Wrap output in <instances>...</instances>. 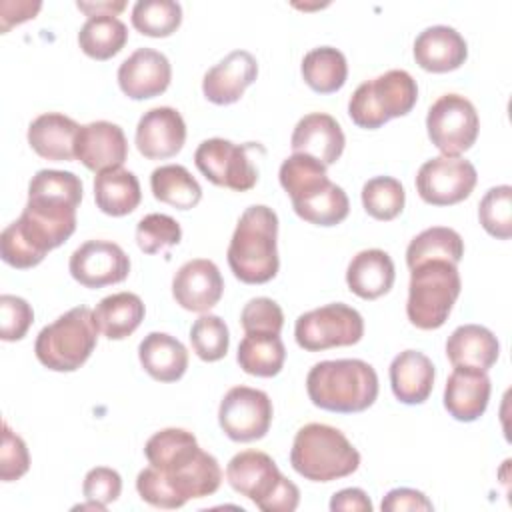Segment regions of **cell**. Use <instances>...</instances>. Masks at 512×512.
Listing matches in <instances>:
<instances>
[{
    "label": "cell",
    "instance_id": "obj_1",
    "mask_svg": "<svg viewBox=\"0 0 512 512\" xmlns=\"http://www.w3.org/2000/svg\"><path fill=\"white\" fill-rule=\"evenodd\" d=\"M82 180L64 170H38L28 184V202L18 220L0 234L2 260L18 270L38 266L76 230Z\"/></svg>",
    "mask_w": 512,
    "mask_h": 512
},
{
    "label": "cell",
    "instance_id": "obj_2",
    "mask_svg": "<svg viewBox=\"0 0 512 512\" xmlns=\"http://www.w3.org/2000/svg\"><path fill=\"white\" fill-rule=\"evenodd\" d=\"M144 454L150 466L140 470L136 490L150 506L174 510L220 488L222 470L218 460L204 452L196 436L184 428H164L152 434Z\"/></svg>",
    "mask_w": 512,
    "mask_h": 512
},
{
    "label": "cell",
    "instance_id": "obj_3",
    "mask_svg": "<svg viewBox=\"0 0 512 512\" xmlns=\"http://www.w3.org/2000/svg\"><path fill=\"white\" fill-rule=\"evenodd\" d=\"M278 216L264 204L248 206L228 244V266L244 284H266L280 268Z\"/></svg>",
    "mask_w": 512,
    "mask_h": 512
},
{
    "label": "cell",
    "instance_id": "obj_4",
    "mask_svg": "<svg viewBox=\"0 0 512 512\" xmlns=\"http://www.w3.org/2000/svg\"><path fill=\"white\" fill-rule=\"evenodd\" d=\"M306 392L312 404L322 410L354 414L374 404L378 374L368 362L358 358L324 360L310 368Z\"/></svg>",
    "mask_w": 512,
    "mask_h": 512
},
{
    "label": "cell",
    "instance_id": "obj_5",
    "mask_svg": "<svg viewBox=\"0 0 512 512\" xmlns=\"http://www.w3.org/2000/svg\"><path fill=\"white\" fill-rule=\"evenodd\" d=\"M290 464L306 480L332 482L358 470L360 452L338 428L310 422L294 436Z\"/></svg>",
    "mask_w": 512,
    "mask_h": 512
},
{
    "label": "cell",
    "instance_id": "obj_6",
    "mask_svg": "<svg viewBox=\"0 0 512 512\" xmlns=\"http://www.w3.org/2000/svg\"><path fill=\"white\" fill-rule=\"evenodd\" d=\"M228 484L264 512H292L298 508L300 490L260 450H244L226 466Z\"/></svg>",
    "mask_w": 512,
    "mask_h": 512
},
{
    "label": "cell",
    "instance_id": "obj_7",
    "mask_svg": "<svg viewBox=\"0 0 512 512\" xmlns=\"http://www.w3.org/2000/svg\"><path fill=\"white\" fill-rule=\"evenodd\" d=\"M98 332L94 312L88 306L70 308L38 332L36 358L48 370L74 372L94 352Z\"/></svg>",
    "mask_w": 512,
    "mask_h": 512
},
{
    "label": "cell",
    "instance_id": "obj_8",
    "mask_svg": "<svg viewBox=\"0 0 512 512\" xmlns=\"http://www.w3.org/2000/svg\"><path fill=\"white\" fill-rule=\"evenodd\" d=\"M462 280L456 264L428 260L410 270L406 316L420 330L440 328L460 296Z\"/></svg>",
    "mask_w": 512,
    "mask_h": 512
},
{
    "label": "cell",
    "instance_id": "obj_9",
    "mask_svg": "<svg viewBox=\"0 0 512 512\" xmlns=\"http://www.w3.org/2000/svg\"><path fill=\"white\" fill-rule=\"evenodd\" d=\"M416 100V80L406 70H388L354 90L348 114L356 126L376 130L392 118L406 116L416 106Z\"/></svg>",
    "mask_w": 512,
    "mask_h": 512
},
{
    "label": "cell",
    "instance_id": "obj_10",
    "mask_svg": "<svg viewBox=\"0 0 512 512\" xmlns=\"http://www.w3.org/2000/svg\"><path fill=\"white\" fill-rule=\"evenodd\" d=\"M294 336L300 348L320 352L352 346L364 336V320L358 310L344 302H332L298 316Z\"/></svg>",
    "mask_w": 512,
    "mask_h": 512
},
{
    "label": "cell",
    "instance_id": "obj_11",
    "mask_svg": "<svg viewBox=\"0 0 512 512\" xmlns=\"http://www.w3.org/2000/svg\"><path fill=\"white\" fill-rule=\"evenodd\" d=\"M426 130L432 144L444 156H458L470 150L478 138V112L468 98L460 94H444L430 106Z\"/></svg>",
    "mask_w": 512,
    "mask_h": 512
},
{
    "label": "cell",
    "instance_id": "obj_12",
    "mask_svg": "<svg viewBox=\"0 0 512 512\" xmlns=\"http://www.w3.org/2000/svg\"><path fill=\"white\" fill-rule=\"evenodd\" d=\"M258 144H234L224 138H208L194 152V164L206 180L236 192H246L258 182V168L248 158Z\"/></svg>",
    "mask_w": 512,
    "mask_h": 512
},
{
    "label": "cell",
    "instance_id": "obj_13",
    "mask_svg": "<svg viewBox=\"0 0 512 512\" xmlns=\"http://www.w3.org/2000/svg\"><path fill=\"white\" fill-rule=\"evenodd\" d=\"M478 182L476 168L460 156L426 160L416 174V190L426 204L452 206L466 200Z\"/></svg>",
    "mask_w": 512,
    "mask_h": 512
},
{
    "label": "cell",
    "instance_id": "obj_14",
    "mask_svg": "<svg viewBox=\"0 0 512 512\" xmlns=\"http://www.w3.org/2000/svg\"><path fill=\"white\" fill-rule=\"evenodd\" d=\"M272 414V400L266 392L250 386H234L220 402L218 422L230 440L252 442L266 436Z\"/></svg>",
    "mask_w": 512,
    "mask_h": 512
},
{
    "label": "cell",
    "instance_id": "obj_15",
    "mask_svg": "<svg viewBox=\"0 0 512 512\" xmlns=\"http://www.w3.org/2000/svg\"><path fill=\"white\" fill-rule=\"evenodd\" d=\"M68 270L78 284L104 288L128 278L130 258L116 242L88 240L72 252Z\"/></svg>",
    "mask_w": 512,
    "mask_h": 512
},
{
    "label": "cell",
    "instance_id": "obj_16",
    "mask_svg": "<svg viewBox=\"0 0 512 512\" xmlns=\"http://www.w3.org/2000/svg\"><path fill=\"white\" fill-rule=\"evenodd\" d=\"M224 292V280L218 266L208 258L184 262L172 278V296L176 304L190 312H208L218 304Z\"/></svg>",
    "mask_w": 512,
    "mask_h": 512
},
{
    "label": "cell",
    "instance_id": "obj_17",
    "mask_svg": "<svg viewBox=\"0 0 512 512\" xmlns=\"http://www.w3.org/2000/svg\"><path fill=\"white\" fill-rule=\"evenodd\" d=\"M186 142V124L182 114L170 106L150 108L136 126V148L148 160L176 156Z\"/></svg>",
    "mask_w": 512,
    "mask_h": 512
},
{
    "label": "cell",
    "instance_id": "obj_18",
    "mask_svg": "<svg viewBox=\"0 0 512 512\" xmlns=\"http://www.w3.org/2000/svg\"><path fill=\"white\" fill-rule=\"evenodd\" d=\"M172 78L168 58L154 48L134 50L118 68V86L132 100L160 96Z\"/></svg>",
    "mask_w": 512,
    "mask_h": 512
},
{
    "label": "cell",
    "instance_id": "obj_19",
    "mask_svg": "<svg viewBox=\"0 0 512 512\" xmlns=\"http://www.w3.org/2000/svg\"><path fill=\"white\" fill-rule=\"evenodd\" d=\"M74 154L92 172L118 168L128 156V142L124 130L108 120L84 124L78 130Z\"/></svg>",
    "mask_w": 512,
    "mask_h": 512
},
{
    "label": "cell",
    "instance_id": "obj_20",
    "mask_svg": "<svg viewBox=\"0 0 512 512\" xmlns=\"http://www.w3.org/2000/svg\"><path fill=\"white\" fill-rule=\"evenodd\" d=\"M256 76V58L248 50H232L204 74L202 92L212 104H234L242 98L244 90L256 80Z\"/></svg>",
    "mask_w": 512,
    "mask_h": 512
},
{
    "label": "cell",
    "instance_id": "obj_21",
    "mask_svg": "<svg viewBox=\"0 0 512 512\" xmlns=\"http://www.w3.org/2000/svg\"><path fill=\"white\" fill-rule=\"evenodd\" d=\"M490 378L486 370L472 366H454L444 386V408L454 420H478L490 400Z\"/></svg>",
    "mask_w": 512,
    "mask_h": 512
},
{
    "label": "cell",
    "instance_id": "obj_22",
    "mask_svg": "<svg viewBox=\"0 0 512 512\" xmlns=\"http://www.w3.org/2000/svg\"><path fill=\"white\" fill-rule=\"evenodd\" d=\"M344 132L334 116L312 112L298 120L294 126L290 146L298 154H308L324 166L334 164L344 152Z\"/></svg>",
    "mask_w": 512,
    "mask_h": 512
},
{
    "label": "cell",
    "instance_id": "obj_23",
    "mask_svg": "<svg viewBox=\"0 0 512 512\" xmlns=\"http://www.w3.org/2000/svg\"><path fill=\"white\" fill-rule=\"evenodd\" d=\"M468 44L452 26L436 24L424 28L414 40V60L426 72H450L464 64Z\"/></svg>",
    "mask_w": 512,
    "mask_h": 512
},
{
    "label": "cell",
    "instance_id": "obj_24",
    "mask_svg": "<svg viewBox=\"0 0 512 512\" xmlns=\"http://www.w3.org/2000/svg\"><path fill=\"white\" fill-rule=\"evenodd\" d=\"M78 130V122L70 116H64L60 112H46L30 122L28 144L40 158L70 162L76 158L74 144Z\"/></svg>",
    "mask_w": 512,
    "mask_h": 512
},
{
    "label": "cell",
    "instance_id": "obj_25",
    "mask_svg": "<svg viewBox=\"0 0 512 512\" xmlns=\"http://www.w3.org/2000/svg\"><path fill=\"white\" fill-rule=\"evenodd\" d=\"M434 364L418 350L400 352L390 364V386L402 404H422L434 388Z\"/></svg>",
    "mask_w": 512,
    "mask_h": 512
},
{
    "label": "cell",
    "instance_id": "obj_26",
    "mask_svg": "<svg viewBox=\"0 0 512 512\" xmlns=\"http://www.w3.org/2000/svg\"><path fill=\"white\" fill-rule=\"evenodd\" d=\"M396 278L394 262L388 252L370 248L358 252L346 270V284L350 292L364 300H376L384 296Z\"/></svg>",
    "mask_w": 512,
    "mask_h": 512
},
{
    "label": "cell",
    "instance_id": "obj_27",
    "mask_svg": "<svg viewBox=\"0 0 512 512\" xmlns=\"http://www.w3.org/2000/svg\"><path fill=\"white\" fill-rule=\"evenodd\" d=\"M138 358L146 374L158 382H176L188 368L186 346L166 332H150L144 336L138 346Z\"/></svg>",
    "mask_w": 512,
    "mask_h": 512
},
{
    "label": "cell",
    "instance_id": "obj_28",
    "mask_svg": "<svg viewBox=\"0 0 512 512\" xmlns=\"http://www.w3.org/2000/svg\"><path fill=\"white\" fill-rule=\"evenodd\" d=\"M500 354L498 338L480 324L458 326L446 340V356L452 366H472L488 370Z\"/></svg>",
    "mask_w": 512,
    "mask_h": 512
},
{
    "label": "cell",
    "instance_id": "obj_29",
    "mask_svg": "<svg viewBox=\"0 0 512 512\" xmlns=\"http://www.w3.org/2000/svg\"><path fill=\"white\" fill-rule=\"evenodd\" d=\"M94 200L104 214L126 216L134 212L142 200L140 182L134 172L122 166L102 170L94 178Z\"/></svg>",
    "mask_w": 512,
    "mask_h": 512
},
{
    "label": "cell",
    "instance_id": "obj_30",
    "mask_svg": "<svg viewBox=\"0 0 512 512\" xmlns=\"http://www.w3.org/2000/svg\"><path fill=\"white\" fill-rule=\"evenodd\" d=\"M94 312L98 330L110 340L128 338L144 320V302L134 292H116L102 298Z\"/></svg>",
    "mask_w": 512,
    "mask_h": 512
},
{
    "label": "cell",
    "instance_id": "obj_31",
    "mask_svg": "<svg viewBox=\"0 0 512 512\" xmlns=\"http://www.w3.org/2000/svg\"><path fill=\"white\" fill-rule=\"evenodd\" d=\"M290 200H292L294 212L302 220L316 226H336L348 216V210H350L346 192L330 180Z\"/></svg>",
    "mask_w": 512,
    "mask_h": 512
},
{
    "label": "cell",
    "instance_id": "obj_32",
    "mask_svg": "<svg viewBox=\"0 0 512 512\" xmlns=\"http://www.w3.org/2000/svg\"><path fill=\"white\" fill-rule=\"evenodd\" d=\"M236 360L246 374L272 378L284 366L286 348L280 334L246 332V336L238 344Z\"/></svg>",
    "mask_w": 512,
    "mask_h": 512
},
{
    "label": "cell",
    "instance_id": "obj_33",
    "mask_svg": "<svg viewBox=\"0 0 512 512\" xmlns=\"http://www.w3.org/2000/svg\"><path fill=\"white\" fill-rule=\"evenodd\" d=\"M150 188L158 202L178 210H190L202 198L198 180L180 164H166L152 170Z\"/></svg>",
    "mask_w": 512,
    "mask_h": 512
},
{
    "label": "cell",
    "instance_id": "obj_34",
    "mask_svg": "<svg viewBox=\"0 0 512 512\" xmlns=\"http://www.w3.org/2000/svg\"><path fill=\"white\" fill-rule=\"evenodd\" d=\"M304 82L318 94H332L340 90L348 76L346 56L334 46L312 48L300 66Z\"/></svg>",
    "mask_w": 512,
    "mask_h": 512
},
{
    "label": "cell",
    "instance_id": "obj_35",
    "mask_svg": "<svg viewBox=\"0 0 512 512\" xmlns=\"http://www.w3.org/2000/svg\"><path fill=\"white\" fill-rule=\"evenodd\" d=\"M464 256L462 236L446 226H432L414 236L406 248V264L412 270L414 266L428 260H446L458 266Z\"/></svg>",
    "mask_w": 512,
    "mask_h": 512
},
{
    "label": "cell",
    "instance_id": "obj_36",
    "mask_svg": "<svg viewBox=\"0 0 512 512\" xmlns=\"http://www.w3.org/2000/svg\"><path fill=\"white\" fill-rule=\"evenodd\" d=\"M128 40V28L118 16H90L80 32L78 44L82 52L94 60L116 56Z\"/></svg>",
    "mask_w": 512,
    "mask_h": 512
},
{
    "label": "cell",
    "instance_id": "obj_37",
    "mask_svg": "<svg viewBox=\"0 0 512 512\" xmlns=\"http://www.w3.org/2000/svg\"><path fill=\"white\" fill-rule=\"evenodd\" d=\"M182 24V6L174 0H138L132 8V26L152 38H166Z\"/></svg>",
    "mask_w": 512,
    "mask_h": 512
},
{
    "label": "cell",
    "instance_id": "obj_38",
    "mask_svg": "<svg viewBox=\"0 0 512 512\" xmlns=\"http://www.w3.org/2000/svg\"><path fill=\"white\" fill-rule=\"evenodd\" d=\"M406 202L400 180L392 176H374L362 186V206L376 220H394Z\"/></svg>",
    "mask_w": 512,
    "mask_h": 512
},
{
    "label": "cell",
    "instance_id": "obj_39",
    "mask_svg": "<svg viewBox=\"0 0 512 512\" xmlns=\"http://www.w3.org/2000/svg\"><path fill=\"white\" fill-rule=\"evenodd\" d=\"M190 342L196 356L204 362L222 360L230 346L226 322L216 314H202L190 328Z\"/></svg>",
    "mask_w": 512,
    "mask_h": 512
},
{
    "label": "cell",
    "instance_id": "obj_40",
    "mask_svg": "<svg viewBox=\"0 0 512 512\" xmlns=\"http://www.w3.org/2000/svg\"><path fill=\"white\" fill-rule=\"evenodd\" d=\"M278 178H280V184L286 190V194L290 198H296V196L316 188L324 180H328V174H326V166L322 162H318L316 158H312L308 154L294 152L292 156H288L282 162V166L278 170Z\"/></svg>",
    "mask_w": 512,
    "mask_h": 512
},
{
    "label": "cell",
    "instance_id": "obj_41",
    "mask_svg": "<svg viewBox=\"0 0 512 512\" xmlns=\"http://www.w3.org/2000/svg\"><path fill=\"white\" fill-rule=\"evenodd\" d=\"M478 220L482 228L498 240L512 236V188L508 184L494 186L482 196Z\"/></svg>",
    "mask_w": 512,
    "mask_h": 512
},
{
    "label": "cell",
    "instance_id": "obj_42",
    "mask_svg": "<svg viewBox=\"0 0 512 512\" xmlns=\"http://www.w3.org/2000/svg\"><path fill=\"white\" fill-rule=\"evenodd\" d=\"M182 238L180 224L168 214H146L136 224V242L144 254H158Z\"/></svg>",
    "mask_w": 512,
    "mask_h": 512
},
{
    "label": "cell",
    "instance_id": "obj_43",
    "mask_svg": "<svg viewBox=\"0 0 512 512\" xmlns=\"http://www.w3.org/2000/svg\"><path fill=\"white\" fill-rule=\"evenodd\" d=\"M34 322L32 306L14 294L0 296V338L4 342L22 340Z\"/></svg>",
    "mask_w": 512,
    "mask_h": 512
},
{
    "label": "cell",
    "instance_id": "obj_44",
    "mask_svg": "<svg viewBox=\"0 0 512 512\" xmlns=\"http://www.w3.org/2000/svg\"><path fill=\"white\" fill-rule=\"evenodd\" d=\"M240 322L244 332H270L280 334L284 326V312L272 298H252L244 304Z\"/></svg>",
    "mask_w": 512,
    "mask_h": 512
},
{
    "label": "cell",
    "instance_id": "obj_45",
    "mask_svg": "<svg viewBox=\"0 0 512 512\" xmlns=\"http://www.w3.org/2000/svg\"><path fill=\"white\" fill-rule=\"evenodd\" d=\"M30 468V454L26 442L4 422L0 448V480L12 482L22 478Z\"/></svg>",
    "mask_w": 512,
    "mask_h": 512
},
{
    "label": "cell",
    "instance_id": "obj_46",
    "mask_svg": "<svg viewBox=\"0 0 512 512\" xmlns=\"http://www.w3.org/2000/svg\"><path fill=\"white\" fill-rule=\"evenodd\" d=\"M82 492H84L86 500H94V502L108 506L118 500V496L122 492V478L116 470H112L108 466H96V468L88 470V474L84 476Z\"/></svg>",
    "mask_w": 512,
    "mask_h": 512
},
{
    "label": "cell",
    "instance_id": "obj_47",
    "mask_svg": "<svg viewBox=\"0 0 512 512\" xmlns=\"http://www.w3.org/2000/svg\"><path fill=\"white\" fill-rule=\"evenodd\" d=\"M380 508L384 512H404V510H432V502L420 492V490H414V488H394L390 490L384 498H382V504Z\"/></svg>",
    "mask_w": 512,
    "mask_h": 512
},
{
    "label": "cell",
    "instance_id": "obj_48",
    "mask_svg": "<svg viewBox=\"0 0 512 512\" xmlns=\"http://www.w3.org/2000/svg\"><path fill=\"white\" fill-rule=\"evenodd\" d=\"M40 2H2L0 4V30L8 32L14 24L30 20L40 10Z\"/></svg>",
    "mask_w": 512,
    "mask_h": 512
},
{
    "label": "cell",
    "instance_id": "obj_49",
    "mask_svg": "<svg viewBox=\"0 0 512 512\" xmlns=\"http://www.w3.org/2000/svg\"><path fill=\"white\" fill-rule=\"evenodd\" d=\"M330 510L340 512V510H354V512H372V502L368 494L360 488H344L336 492L330 500Z\"/></svg>",
    "mask_w": 512,
    "mask_h": 512
},
{
    "label": "cell",
    "instance_id": "obj_50",
    "mask_svg": "<svg viewBox=\"0 0 512 512\" xmlns=\"http://www.w3.org/2000/svg\"><path fill=\"white\" fill-rule=\"evenodd\" d=\"M82 12L90 16H116L118 12H122L126 8V2H96V4H86V2H78L76 4Z\"/></svg>",
    "mask_w": 512,
    "mask_h": 512
}]
</instances>
